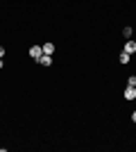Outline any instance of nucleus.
<instances>
[{
  "mask_svg": "<svg viewBox=\"0 0 136 152\" xmlns=\"http://www.w3.org/2000/svg\"><path fill=\"white\" fill-rule=\"evenodd\" d=\"M127 86H136V75H132L129 80H127Z\"/></svg>",
  "mask_w": 136,
  "mask_h": 152,
  "instance_id": "0eeeda50",
  "label": "nucleus"
},
{
  "mask_svg": "<svg viewBox=\"0 0 136 152\" xmlns=\"http://www.w3.org/2000/svg\"><path fill=\"white\" fill-rule=\"evenodd\" d=\"M136 98V86H127L125 89V100H134Z\"/></svg>",
  "mask_w": 136,
  "mask_h": 152,
  "instance_id": "f03ea898",
  "label": "nucleus"
},
{
  "mask_svg": "<svg viewBox=\"0 0 136 152\" xmlns=\"http://www.w3.org/2000/svg\"><path fill=\"white\" fill-rule=\"evenodd\" d=\"M5 57V48H2V45H0V59Z\"/></svg>",
  "mask_w": 136,
  "mask_h": 152,
  "instance_id": "1a4fd4ad",
  "label": "nucleus"
},
{
  "mask_svg": "<svg viewBox=\"0 0 136 152\" xmlns=\"http://www.w3.org/2000/svg\"><path fill=\"white\" fill-rule=\"evenodd\" d=\"M132 121H134V123H136V111H134V114H132Z\"/></svg>",
  "mask_w": 136,
  "mask_h": 152,
  "instance_id": "9d476101",
  "label": "nucleus"
},
{
  "mask_svg": "<svg viewBox=\"0 0 136 152\" xmlns=\"http://www.w3.org/2000/svg\"><path fill=\"white\" fill-rule=\"evenodd\" d=\"M123 34H125V37H132V34H134V30H132V27H125Z\"/></svg>",
  "mask_w": 136,
  "mask_h": 152,
  "instance_id": "6e6552de",
  "label": "nucleus"
},
{
  "mask_svg": "<svg viewBox=\"0 0 136 152\" xmlns=\"http://www.w3.org/2000/svg\"><path fill=\"white\" fill-rule=\"evenodd\" d=\"M39 64L41 66H52V55H41Z\"/></svg>",
  "mask_w": 136,
  "mask_h": 152,
  "instance_id": "39448f33",
  "label": "nucleus"
},
{
  "mask_svg": "<svg viewBox=\"0 0 136 152\" xmlns=\"http://www.w3.org/2000/svg\"><path fill=\"white\" fill-rule=\"evenodd\" d=\"M41 48H43V55H52L55 52V43H50V41H45Z\"/></svg>",
  "mask_w": 136,
  "mask_h": 152,
  "instance_id": "7ed1b4c3",
  "label": "nucleus"
},
{
  "mask_svg": "<svg viewBox=\"0 0 136 152\" xmlns=\"http://www.w3.org/2000/svg\"><path fill=\"white\" fill-rule=\"evenodd\" d=\"M125 52H129V55H132V52H136V41H134V39H129V41L125 43Z\"/></svg>",
  "mask_w": 136,
  "mask_h": 152,
  "instance_id": "20e7f679",
  "label": "nucleus"
},
{
  "mask_svg": "<svg viewBox=\"0 0 136 152\" xmlns=\"http://www.w3.org/2000/svg\"><path fill=\"white\" fill-rule=\"evenodd\" d=\"M118 59H120V64H129V52H125V50H123Z\"/></svg>",
  "mask_w": 136,
  "mask_h": 152,
  "instance_id": "423d86ee",
  "label": "nucleus"
},
{
  "mask_svg": "<svg viewBox=\"0 0 136 152\" xmlns=\"http://www.w3.org/2000/svg\"><path fill=\"white\" fill-rule=\"evenodd\" d=\"M30 55H32V59H36V61H39L41 55H43V48H41V45H32V48H30Z\"/></svg>",
  "mask_w": 136,
  "mask_h": 152,
  "instance_id": "f257e3e1",
  "label": "nucleus"
}]
</instances>
